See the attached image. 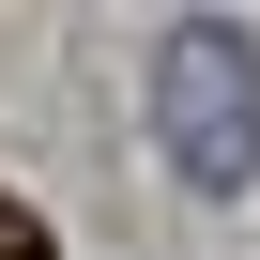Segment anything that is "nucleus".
<instances>
[{"instance_id":"obj_1","label":"nucleus","mask_w":260,"mask_h":260,"mask_svg":"<svg viewBox=\"0 0 260 260\" xmlns=\"http://www.w3.org/2000/svg\"><path fill=\"white\" fill-rule=\"evenodd\" d=\"M153 153L199 199H245L260 184V46L230 16H169L153 31Z\"/></svg>"},{"instance_id":"obj_2","label":"nucleus","mask_w":260,"mask_h":260,"mask_svg":"<svg viewBox=\"0 0 260 260\" xmlns=\"http://www.w3.org/2000/svg\"><path fill=\"white\" fill-rule=\"evenodd\" d=\"M0 260H46V230H31V214H16V199H0Z\"/></svg>"}]
</instances>
